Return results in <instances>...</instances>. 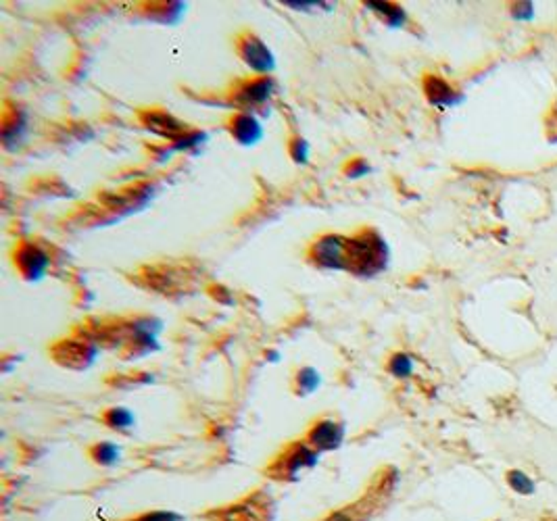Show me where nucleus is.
Instances as JSON below:
<instances>
[{
  "instance_id": "obj_1",
  "label": "nucleus",
  "mask_w": 557,
  "mask_h": 521,
  "mask_svg": "<svg viewBox=\"0 0 557 521\" xmlns=\"http://www.w3.org/2000/svg\"><path fill=\"white\" fill-rule=\"evenodd\" d=\"M388 265V244L373 229H363L346 242V271L355 275H376Z\"/></svg>"
},
{
  "instance_id": "obj_2",
  "label": "nucleus",
  "mask_w": 557,
  "mask_h": 521,
  "mask_svg": "<svg viewBox=\"0 0 557 521\" xmlns=\"http://www.w3.org/2000/svg\"><path fill=\"white\" fill-rule=\"evenodd\" d=\"M319 452L307 442H292L267 469L273 479L280 481H296L302 471H309L317 465Z\"/></svg>"
},
{
  "instance_id": "obj_3",
  "label": "nucleus",
  "mask_w": 557,
  "mask_h": 521,
  "mask_svg": "<svg viewBox=\"0 0 557 521\" xmlns=\"http://www.w3.org/2000/svg\"><path fill=\"white\" fill-rule=\"evenodd\" d=\"M207 517L213 521H271L273 504L267 496L255 494L242 502L227 504L223 508H215Z\"/></svg>"
},
{
  "instance_id": "obj_4",
  "label": "nucleus",
  "mask_w": 557,
  "mask_h": 521,
  "mask_svg": "<svg viewBox=\"0 0 557 521\" xmlns=\"http://www.w3.org/2000/svg\"><path fill=\"white\" fill-rule=\"evenodd\" d=\"M346 242L348 238L330 233L311 246V260L321 269L346 271Z\"/></svg>"
},
{
  "instance_id": "obj_5",
  "label": "nucleus",
  "mask_w": 557,
  "mask_h": 521,
  "mask_svg": "<svg viewBox=\"0 0 557 521\" xmlns=\"http://www.w3.org/2000/svg\"><path fill=\"white\" fill-rule=\"evenodd\" d=\"M52 356L58 365L69 369H86L96 358V344L88 338L60 340L52 348Z\"/></svg>"
},
{
  "instance_id": "obj_6",
  "label": "nucleus",
  "mask_w": 557,
  "mask_h": 521,
  "mask_svg": "<svg viewBox=\"0 0 557 521\" xmlns=\"http://www.w3.org/2000/svg\"><path fill=\"white\" fill-rule=\"evenodd\" d=\"M238 52H240L242 60L259 75H267L275 67V58H273L271 50L255 33H244L238 40Z\"/></svg>"
},
{
  "instance_id": "obj_7",
  "label": "nucleus",
  "mask_w": 557,
  "mask_h": 521,
  "mask_svg": "<svg viewBox=\"0 0 557 521\" xmlns=\"http://www.w3.org/2000/svg\"><path fill=\"white\" fill-rule=\"evenodd\" d=\"M344 433H346V427L342 421L321 419V421H315V425L307 431V444L313 446L317 452H330V450L340 448V444L344 442Z\"/></svg>"
},
{
  "instance_id": "obj_8",
  "label": "nucleus",
  "mask_w": 557,
  "mask_h": 521,
  "mask_svg": "<svg viewBox=\"0 0 557 521\" xmlns=\"http://www.w3.org/2000/svg\"><path fill=\"white\" fill-rule=\"evenodd\" d=\"M275 83L271 77L267 75H259L255 79L244 81L236 94H234V102L244 106V108H255V106H263L271 96H273Z\"/></svg>"
},
{
  "instance_id": "obj_9",
  "label": "nucleus",
  "mask_w": 557,
  "mask_h": 521,
  "mask_svg": "<svg viewBox=\"0 0 557 521\" xmlns=\"http://www.w3.org/2000/svg\"><path fill=\"white\" fill-rule=\"evenodd\" d=\"M140 121L148 131H152L161 138H167L171 142L179 140L186 131H190L184 121L175 119L173 115H169L165 110H144L140 115Z\"/></svg>"
},
{
  "instance_id": "obj_10",
  "label": "nucleus",
  "mask_w": 557,
  "mask_h": 521,
  "mask_svg": "<svg viewBox=\"0 0 557 521\" xmlns=\"http://www.w3.org/2000/svg\"><path fill=\"white\" fill-rule=\"evenodd\" d=\"M15 263H17L23 277L40 279L50 265V256L40 246H35L31 242H23L19 246V250L15 252Z\"/></svg>"
},
{
  "instance_id": "obj_11",
  "label": "nucleus",
  "mask_w": 557,
  "mask_h": 521,
  "mask_svg": "<svg viewBox=\"0 0 557 521\" xmlns=\"http://www.w3.org/2000/svg\"><path fill=\"white\" fill-rule=\"evenodd\" d=\"M423 92L428 96V100L434 104V106H440V108H446V106H455L457 102L463 100L461 94H457L444 79L436 77V75H428L423 79Z\"/></svg>"
},
{
  "instance_id": "obj_12",
  "label": "nucleus",
  "mask_w": 557,
  "mask_h": 521,
  "mask_svg": "<svg viewBox=\"0 0 557 521\" xmlns=\"http://www.w3.org/2000/svg\"><path fill=\"white\" fill-rule=\"evenodd\" d=\"M232 135L240 144H255L263 135V125L250 113H238L232 119Z\"/></svg>"
},
{
  "instance_id": "obj_13",
  "label": "nucleus",
  "mask_w": 557,
  "mask_h": 521,
  "mask_svg": "<svg viewBox=\"0 0 557 521\" xmlns=\"http://www.w3.org/2000/svg\"><path fill=\"white\" fill-rule=\"evenodd\" d=\"M365 6H367L369 10H373L380 19H384V21H386L388 25H392V27L403 25L405 19H407L405 10H403L398 4H394V2H378V0H369V2H365Z\"/></svg>"
},
{
  "instance_id": "obj_14",
  "label": "nucleus",
  "mask_w": 557,
  "mask_h": 521,
  "mask_svg": "<svg viewBox=\"0 0 557 521\" xmlns=\"http://www.w3.org/2000/svg\"><path fill=\"white\" fill-rule=\"evenodd\" d=\"M90 456L96 465L102 467H113L121 458V448L115 442H98L90 448Z\"/></svg>"
},
{
  "instance_id": "obj_15",
  "label": "nucleus",
  "mask_w": 557,
  "mask_h": 521,
  "mask_svg": "<svg viewBox=\"0 0 557 521\" xmlns=\"http://www.w3.org/2000/svg\"><path fill=\"white\" fill-rule=\"evenodd\" d=\"M102 421L111 427V429H117V431H125L129 427H134L136 423V415L129 411V408H123V406H113L108 408L104 415H102Z\"/></svg>"
},
{
  "instance_id": "obj_16",
  "label": "nucleus",
  "mask_w": 557,
  "mask_h": 521,
  "mask_svg": "<svg viewBox=\"0 0 557 521\" xmlns=\"http://www.w3.org/2000/svg\"><path fill=\"white\" fill-rule=\"evenodd\" d=\"M321 383V375L317 369L313 367H302L300 371H296V379H294V388L298 394H311L319 388Z\"/></svg>"
},
{
  "instance_id": "obj_17",
  "label": "nucleus",
  "mask_w": 557,
  "mask_h": 521,
  "mask_svg": "<svg viewBox=\"0 0 557 521\" xmlns=\"http://www.w3.org/2000/svg\"><path fill=\"white\" fill-rule=\"evenodd\" d=\"M388 371H390V375H394L398 379L411 377V373H413V358L409 354H405V352H396L388 361Z\"/></svg>"
},
{
  "instance_id": "obj_18",
  "label": "nucleus",
  "mask_w": 557,
  "mask_h": 521,
  "mask_svg": "<svg viewBox=\"0 0 557 521\" xmlns=\"http://www.w3.org/2000/svg\"><path fill=\"white\" fill-rule=\"evenodd\" d=\"M23 129H25V119L15 110V119L10 121L8 117L4 119V125H2V138H4V144L10 146L13 140H21L23 138Z\"/></svg>"
},
{
  "instance_id": "obj_19",
  "label": "nucleus",
  "mask_w": 557,
  "mask_h": 521,
  "mask_svg": "<svg viewBox=\"0 0 557 521\" xmlns=\"http://www.w3.org/2000/svg\"><path fill=\"white\" fill-rule=\"evenodd\" d=\"M507 483L517 494H532L534 492V481L524 471H517V469H513V471L507 473Z\"/></svg>"
},
{
  "instance_id": "obj_20",
  "label": "nucleus",
  "mask_w": 557,
  "mask_h": 521,
  "mask_svg": "<svg viewBox=\"0 0 557 521\" xmlns=\"http://www.w3.org/2000/svg\"><path fill=\"white\" fill-rule=\"evenodd\" d=\"M204 133H200V131H186L179 140H175L173 142V146L177 148V150H190V148H194V146H198V144H202L204 142Z\"/></svg>"
},
{
  "instance_id": "obj_21",
  "label": "nucleus",
  "mask_w": 557,
  "mask_h": 521,
  "mask_svg": "<svg viewBox=\"0 0 557 521\" xmlns=\"http://www.w3.org/2000/svg\"><path fill=\"white\" fill-rule=\"evenodd\" d=\"M129 521H181V517L173 511H150L144 515H138L136 519Z\"/></svg>"
},
{
  "instance_id": "obj_22",
  "label": "nucleus",
  "mask_w": 557,
  "mask_h": 521,
  "mask_svg": "<svg viewBox=\"0 0 557 521\" xmlns=\"http://www.w3.org/2000/svg\"><path fill=\"white\" fill-rule=\"evenodd\" d=\"M511 17L515 21H532L534 19V4L532 2H515L511 6Z\"/></svg>"
},
{
  "instance_id": "obj_23",
  "label": "nucleus",
  "mask_w": 557,
  "mask_h": 521,
  "mask_svg": "<svg viewBox=\"0 0 557 521\" xmlns=\"http://www.w3.org/2000/svg\"><path fill=\"white\" fill-rule=\"evenodd\" d=\"M290 156H292L296 163H307V156H309V144H307L302 138H296V140L290 144Z\"/></svg>"
},
{
  "instance_id": "obj_24",
  "label": "nucleus",
  "mask_w": 557,
  "mask_h": 521,
  "mask_svg": "<svg viewBox=\"0 0 557 521\" xmlns=\"http://www.w3.org/2000/svg\"><path fill=\"white\" fill-rule=\"evenodd\" d=\"M346 175H350V177H359V175H363V173H367L369 171V165L363 160V158H357V160H353L348 167H346Z\"/></svg>"
}]
</instances>
